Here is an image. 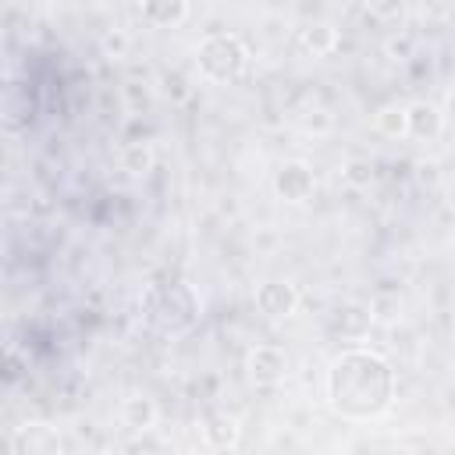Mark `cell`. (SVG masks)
<instances>
[{"label":"cell","instance_id":"cell-22","mask_svg":"<svg viewBox=\"0 0 455 455\" xmlns=\"http://www.w3.org/2000/svg\"><path fill=\"white\" fill-rule=\"evenodd\" d=\"M444 121H448V124L455 128V89H451V92L444 96Z\"/></svg>","mask_w":455,"mask_h":455},{"label":"cell","instance_id":"cell-7","mask_svg":"<svg viewBox=\"0 0 455 455\" xmlns=\"http://www.w3.org/2000/svg\"><path fill=\"white\" fill-rule=\"evenodd\" d=\"M284 352L281 348H274V345H256L252 352H249V359H245V370H249V377L256 380V384H274V380H281L284 377Z\"/></svg>","mask_w":455,"mask_h":455},{"label":"cell","instance_id":"cell-12","mask_svg":"<svg viewBox=\"0 0 455 455\" xmlns=\"http://www.w3.org/2000/svg\"><path fill=\"white\" fill-rule=\"evenodd\" d=\"M14 448H18V451H57V448H60V437H57L50 427L32 423V427H21Z\"/></svg>","mask_w":455,"mask_h":455},{"label":"cell","instance_id":"cell-15","mask_svg":"<svg viewBox=\"0 0 455 455\" xmlns=\"http://www.w3.org/2000/svg\"><path fill=\"white\" fill-rule=\"evenodd\" d=\"M377 128L387 135V139H402L405 135V107H384L377 114Z\"/></svg>","mask_w":455,"mask_h":455},{"label":"cell","instance_id":"cell-8","mask_svg":"<svg viewBox=\"0 0 455 455\" xmlns=\"http://www.w3.org/2000/svg\"><path fill=\"white\" fill-rule=\"evenodd\" d=\"M331 327L341 334V338H363L370 327H373V313L370 306L363 302H341L331 316Z\"/></svg>","mask_w":455,"mask_h":455},{"label":"cell","instance_id":"cell-4","mask_svg":"<svg viewBox=\"0 0 455 455\" xmlns=\"http://www.w3.org/2000/svg\"><path fill=\"white\" fill-rule=\"evenodd\" d=\"M274 188H277V196L288 199V203H306V199L313 196V188H316L313 167L302 164V160H288V164H281V171L274 174Z\"/></svg>","mask_w":455,"mask_h":455},{"label":"cell","instance_id":"cell-10","mask_svg":"<svg viewBox=\"0 0 455 455\" xmlns=\"http://www.w3.org/2000/svg\"><path fill=\"white\" fill-rule=\"evenodd\" d=\"M142 14L149 25H160V28H174L185 21L188 14V0H142Z\"/></svg>","mask_w":455,"mask_h":455},{"label":"cell","instance_id":"cell-1","mask_svg":"<svg viewBox=\"0 0 455 455\" xmlns=\"http://www.w3.org/2000/svg\"><path fill=\"white\" fill-rule=\"evenodd\" d=\"M395 395L391 363L370 348L341 352L327 370V405L341 419H377Z\"/></svg>","mask_w":455,"mask_h":455},{"label":"cell","instance_id":"cell-6","mask_svg":"<svg viewBox=\"0 0 455 455\" xmlns=\"http://www.w3.org/2000/svg\"><path fill=\"white\" fill-rule=\"evenodd\" d=\"M256 306H259L263 316L284 320V316H291L295 306H299V288L288 284V281H267V284L256 288Z\"/></svg>","mask_w":455,"mask_h":455},{"label":"cell","instance_id":"cell-2","mask_svg":"<svg viewBox=\"0 0 455 455\" xmlns=\"http://www.w3.org/2000/svg\"><path fill=\"white\" fill-rule=\"evenodd\" d=\"M196 64L210 82H235L249 64V50L235 32H210L196 50Z\"/></svg>","mask_w":455,"mask_h":455},{"label":"cell","instance_id":"cell-14","mask_svg":"<svg viewBox=\"0 0 455 455\" xmlns=\"http://www.w3.org/2000/svg\"><path fill=\"white\" fill-rule=\"evenodd\" d=\"M121 167L132 171V174L149 171V167H153V149H149V142H128V146L121 149Z\"/></svg>","mask_w":455,"mask_h":455},{"label":"cell","instance_id":"cell-11","mask_svg":"<svg viewBox=\"0 0 455 455\" xmlns=\"http://www.w3.org/2000/svg\"><path fill=\"white\" fill-rule=\"evenodd\" d=\"M295 46H299L302 53L323 57V53H331V50L338 46V32H334L331 25H306V28H299Z\"/></svg>","mask_w":455,"mask_h":455},{"label":"cell","instance_id":"cell-21","mask_svg":"<svg viewBox=\"0 0 455 455\" xmlns=\"http://www.w3.org/2000/svg\"><path fill=\"white\" fill-rule=\"evenodd\" d=\"M387 53H391V57H409V53H412V39H409V36L387 39Z\"/></svg>","mask_w":455,"mask_h":455},{"label":"cell","instance_id":"cell-17","mask_svg":"<svg viewBox=\"0 0 455 455\" xmlns=\"http://www.w3.org/2000/svg\"><path fill=\"white\" fill-rule=\"evenodd\" d=\"M363 7L377 18H398L405 11V0H363Z\"/></svg>","mask_w":455,"mask_h":455},{"label":"cell","instance_id":"cell-5","mask_svg":"<svg viewBox=\"0 0 455 455\" xmlns=\"http://www.w3.org/2000/svg\"><path fill=\"white\" fill-rule=\"evenodd\" d=\"M444 132V110H437L427 100H416L405 107V135L416 142H434Z\"/></svg>","mask_w":455,"mask_h":455},{"label":"cell","instance_id":"cell-20","mask_svg":"<svg viewBox=\"0 0 455 455\" xmlns=\"http://www.w3.org/2000/svg\"><path fill=\"white\" fill-rule=\"evenodd\" d=\"M302 124H306L309 132H327V128H331V117H327L323 110H309V117H302Z\"/></svg>","mask_w":455,"mask_h":455},{"label":"cell","instance_id":"cell-3","mask_svg":"<svg viewBox=\"0 0 455 455\" xmlns=\"http://www.w3.org/2000/svg\"><path fill=\"white\" fill-rule=\"evenodd\" d=\"M196 313H199V302H196L188 284L174 281V284H164L149 295V316L164 331H185L196 320Z\"/></svg>","mask_w":455,"mask_h":455},{"label":"cell","instance_id":"cell-13","mask_svg":"<svg viewBox=\"0 0 455 455\" xmlns=\"http://www.w3.org/2000/svg\"><path fill=\"white\" fill-rule=\"evenodd\" d=\"M121 419H124V427H132V430H149L153 419H156V405H153L149 398H124Z\"/></svg>","mask_w":455,"mask_h":455},{"label":"cell","instance_id":"cell-9","mask_svg":"<svg viewBox=\"0 0 455 455\" xmlns=\"http://www.w3.org/2000/svg\"><path fill=\"white\" fill-rule=\"evenodd\" d=\"M238 434H242V427H238V419L228 416V412H210V416L203 419V437H206V444H210L213 451H231V448H238Z\"/></svg>","mask_w":455,"mask_h":455},{"label":"cell","instance_id":"cell-18","mask_svg":"<svg viewBox=\"0 0 455 455\" xmlns=\"http://www.w3.org/2000/svg\"><path fill=\"white\" fill-rule=\"evenodd\" d=\"M103 50L114 53V57H121V53L128 50V36H124V32H107V36H103Z\"/></svg>","mask_w":455,"mask_h":455},{"label":"cell","instance_id":"cell-16","mask_svg":"<svg viewBox=\"0 0 455 455\" xmlns=\"http://www.w3.org/2000/svg\"><path fill=\"white\" fill-rule=\"evenodd\" d=\"M345 181L355 185V188H366V185L373 181V164H370V160H352V164H345Z\"/></svg>","mask_w":455,"mask_h":455},{"label":"cell","instance_id":"cell-19","mask_svg":"<svg viewBox=\"0 0 455 455\" xmlns=\"http://www.w3.org/2000/svg\"><path fill=\"white\" fill-rule=\"evenodd\" d=\"M160 448H164V441L149 437L146 430H142V437H135V441H128V444H124V451H160Z\"/></svg>","mask_w":455,"mask_h":455}]
</instances>
